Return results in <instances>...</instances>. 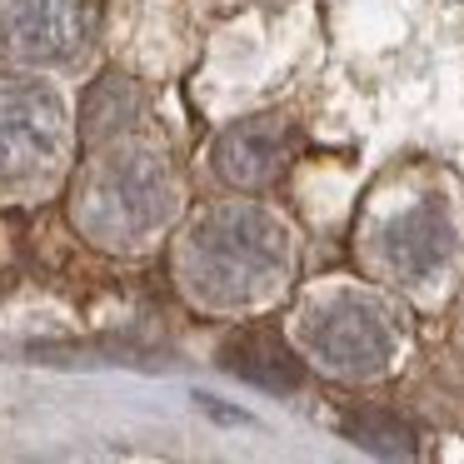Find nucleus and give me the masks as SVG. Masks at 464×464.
<instances>
[{
    "label": "nucleus",
    "mask_w": 464,
    "mask_h": 464,
    "mask_svg": "<svg viewBox=\"0 0 464 464\" xmlns=\"http://www.w3.org/2000/svg\"><path fill=\"white\" fill-rule=\"evenodd\" d=\"M180 270L185 285L210 304H260L290 275V230L255 205H220L190 225Z\"/></svg>",
    "instance_id": "f257e3e1"
},
{
    "label": "nucleus",
    "mask_w": 464,
    "mask_h": 464,
    "mask_svg": "<svg viewBox=\"0 0 464 464\" xmlns=\"http://www.w3.org/2000/svg\"><path fill=\"white\" fill-rule=\"evenodd\" d=\"M175 210V180L160 150H115L75 180V225L101 245H135Z\"/></svg>",
    "instance_id": "f03ea898"
},
{
    "label": "nucleus",
    "mask_w": 464,
    "mask_h": 464,
    "mask_svg": "<svg viewBox=\"0 0 464 464\" xmlns=\"http://www.w3.org/2000/svg\"><path fill=\"white\" fill-rule=\"evenodd\" d=\"M300 340L330 374L364 380V374H380L394 360L400 330H394L390 310L380 300H370L360 290H340V295H330V300L304 310Z\"/></svg>",
    "instance_id": "7ed1b4c3"
},
{
    "label": "nucleus",
    "mask_w": 464,
    "mask_h": 464,
    "mask_svg": "<svg viewBox=\"0 0 464 464\" xmlns=\"http://www.w3.org/2000/svg\"><path fill=\"white\" fill-rule=\"evenodd\" d=\"M65 111L51 85L5 75L0 81V180H31L55 160Z\"/></svg>",
    "instance_id": "20e7f679"
},
{
    "label": "nucleus",
    "mask_w": 464,
    "mask_h": 464,
    "mask_svg": "<svg viewBox=\"0 0 464 464\" xmlns=\"http://www.w3.org/2000/svg\"><path fill=\"white\" fill-rule=\"evenodd\" d=\"M454 260V220L440 200H414L374 230V265L400 285H430Z\"/></svg>",
    "instance_id": "39448f33"
},
{
    "label": "nucleus",
    "mask_w": 464,
    "mask_h": 464,
    "mask_svg": "<svg viewBox=\"0 0 464 464\" xmlns=\"http://www.w3.org/2000/svg\"><path fill=\"white\" fill-rule=\"evenodd\" d=\"M95 25V0H0V45L25 61H65Z\"/></svg>",
    "instance_id": "423d86ee"
},
{
    "label": "nucleus",
    "mask_w": 464,
    "mask_h": 464,
    "mask_svg": "<svg viewBox=\"0 0 464 464\" xmlns=\"http://www.w3.org/2000/svg\"><path fill=\"white\" fill-rule=\"evenodd\" d=\"M290 160V125L280 115H250L215 140V170L235 190H260Z\"/></svg>",
    "instance_id": "0eeeda50"
},
{
    "label": "nucleus",
    "mask_w": 464,
    "mask_h": 464,
    "mask_svg": "<svg viewBox=\"0 0 464 464\" xmlns=\"http://www.w3.org/2000/svg\"><path fill=\"white\" fill-rule=\"evenodd\" d=\"M220 360L230 374L260 384V390H300L304 384V364L275 330H235L220 344Z\"/></svg>",
    "instance_id": "6e6552de"
},
{
    "label": "nucleus",
    "mask_w": 464,
    "mask_h": 464,
    "mask_svg": "<svg viewBox=\"0 0 464 464\" xmlns=\"http://www.w3.org/2000/svg\"><path fill=\"white\" fill-rule=\"evenodd\" d=\"M135 115H140V91H135L125 75H105V81L85 95V111H81L85 125H81V135L91 145H101V140H111V135H121Z\"/></svg>",
    "instance_id": "1a4fd4ad"
},
{
    "label": "nucleus",
    "mask_w": 464,
    "mask_h": 464,
    "mask_svg": "<svg viewBox=\"0 0 464 464\" xmlns=\"http://www.w3.org/2000/svg\"><path fill=\"white\" fill-rule=\"evenodd\" d=\"M344 440H354L360 450H374V454H414V430L390 410H350L340 420Z\"/></svg>",
    "instance_id": "9d476101"
}]
</instances>
